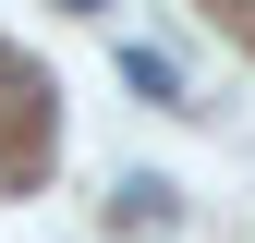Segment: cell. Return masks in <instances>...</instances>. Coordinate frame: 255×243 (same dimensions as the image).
<instances>
[{"label":"cell","instance_id":"cell-1","mask_svg":"<svg viewBox=\"0 0 255 243\" xmlns=\"http://www.w3.org/2000/svg\"><path fill=\"white\" fill-rule=\"evenodd\" d=\"M122 73H134V98H158V110H182V73H170L158 49H122Z\"/></svg>","mask_w":255,"mask_h":243},{"label":"cell","instance_id":"cell-2","mask_svg":"<svg viewBox=\"0 0 255 243\" xmlns=\"http://www.w3.org/2000/svg\"><path fill=\"white\" fill-rule=\"evenodd\" d=\"M73 12H98V0H73Z\"/></svg>","mask_w":255,"mask_h":243}]
</instances>
